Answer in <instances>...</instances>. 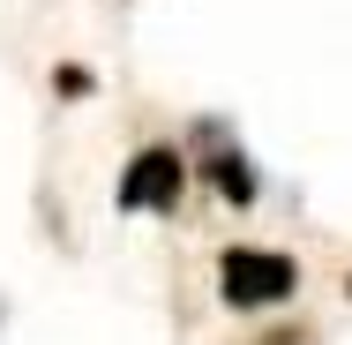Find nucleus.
<instances>
[{
  "instance_id": "obj_1",
  "label": "nucleus",
  "mask_w": 352,
  "mask_h": 345,
  "mask_svg": "<svg viewBox=\"0 0 352 345\" xmlns=\"http://www.w3.org/2000/svg\"><path fill=\"white\" fill-rule=\"evenodd\" d=\"M217 285H225L232 308H278V300H292V285H300V263L278 255V248H225Z\"/></svg>"
},
{
  "instance_id": "obj_3",
  "label": "nucleus",
  "mask_w": 352,
  "mask_h": 345,
  "mask_svg": "<svg viewBox=\"0 0 352 345\" xmlns=\"http://www.w3.org/2000/svg\"><path fill=\"white\" fill-rule=\"evenodd\" d=\"M210 180L225 188V203H255V173H248L240 150H217V158H210Z\"/></svg>"
},
{
  "instance_id": "obj_2",
  "label": "nucleus",
  "mask_w": 352,
  "mask_h": 345,
  "mask_svg": "<svg viewBox=\"0 0 352 345\" xmlns=\"http://www.w3.org/2000/svg\"><path fill=\"white\" fill-rule=\"evenodd\" d=\"M180 188H188V158L165 150V143H150L120 173V210H180Z\"/></svg>"
}]
</instances>
